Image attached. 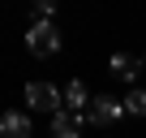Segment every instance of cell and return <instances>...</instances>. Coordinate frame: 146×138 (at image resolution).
I'll return each mask as SVG.
<instances>
[{
    "label": "cell",
    "instance_id": "obj_3",
    "mask_svg": "<svg viewBox=\"0 0 146 138\" xmlns=\"http://www.w3.org/2000/svg\"><path fill=\"white\" fill-rule=\"evenodd\" d=\"M26 104H30L35 112H52V117H56V112H60L56 104H64V91H56L52 82H30V86H26Z\"/></svg>",
    "mask_w": 146,
    "mask_h": 138
},
{
    "label": "cell",
    "instance_id": "obj_10",
    "mask_svg": "<svg viewBox=\"0 0 146 138\" xmlns=\"http://www.w3.org/2000/svg\"><path fill=\"white\" fill-rule=\"evenodd\" d=\"M142 69H146V56H142Z\"/></svg>",
    "mask_w": 146,
    "mask_h": 138
},
{
    "label": "cell",
    "instance_id": "obj_6",
    "mask_svg": "<svg viewBox=\"0 0 146 138\" xmlns=\"http://www.w3.org/2000/svg\"><path fill=\"white\" fill-rule=\"evenodd\" d=\"M64 108L69 112H82L86 117V108H90V95H86V86L73 78V82H64Z\"/></svg>",
    "mask_w": 146,
    "mask_h": 138
},
{
    "label": "cell",
    "instance_id": "obj_4",
    "mask_svg": "<svg viewBox=\"0 0 146 138\" xmlns=\"http://www.w3.org/2000/svg\"><path fill=\"white\" fill-rule=\"evenodd\" d=\"M82 112H69V108H60L56 117H52V138H78L82 134Z\"/></svg>",
    "mask_w": 146,
    "mask_h": 138
},
{
    "label": "cell",
    "instance_id": "obj_9",
    "mask_svg": "<svg viewBox=\"0 0 146 138\" xmlns=\"http://www.w3.org/2000/svg\"><path fill=\"white\" fill-rule=\"evenodd\" d=\"M56 17V5H52V0H39V5H35V22H52Z\"/></svg>",
    "mask_w": 146,
    "mask_h": 138
},
{
    "label": "cell",
    "instance_id": "obj_7",
    "mask_svg": "<svg viewBox=\"0 0 146 138\" xmlns=\"http://www.w3.org/2000/svg\"><path fill=\"white\" fill-rule=\"evenodd\" d=\"M137 69H142L137 56H129V52H116V56H112V74H116L120 82H133V78H137Z\"/></svg>",
    "mask_w": 146,
    "mask_h": 138
},
{
    "label": "cell",
    "instance_id": "obj_8",
    "mask_svg": "<svg viewBox=\"0 0 146 138\" xmlns=\"http://www.w3.org/2000/svg\"><path fill=\"white\" fill-rule=\"evenodd\" d=\"M125 112L129 117H146V91H129L125 95Z\"/></svg>",
    "mask_w": 146,
    "mask_h": 138
},
{
    "label": "cell",
    "instance_id": "obj_2",
    "mask_svg": "<svg viewBox=\"0 0 146 138\" xmlns=\"http://www.w3.org/2000/svg\"><path fill=\"white\" fill-rule=\"evenodd\" d=\"M86 117H90V125L112 129V125L125 117V104H120V99H112V95H95V99H90V108H86Z\"/></svg>",
    "mask_w": 146,
    "mask_h": 138
},
{
    "label": "cell",
    "instance_id": "obj_1",
    "mask_svg": "<svg viewBox=\"0 0 146 138\" xmlns=\"http://www.w3.org/2000/svg\"><path fill=\"white\" fill-rule=\"evenodd\" d=\"M26 48L35 56H56L60 52V35H56V22H35L26 30Z\"/></svg>",
    "mask_w": 146,
    "mask_h": 138
},
{
    "label": "cell",
    "instance_id": "obj_5",
    "mask_svg": "<svg viewBox=\"0 0 146 138\" xmlns=\"http://www.w3.org/2000/svg\"><path fill=\"white\" fill-rule=\"evenodd\" d=\"M0 138H30V117L26 112H5L0 117Z\"/></svg>",
    "mask_w": 146,
    "mask_h": 138
}]
</instances>
